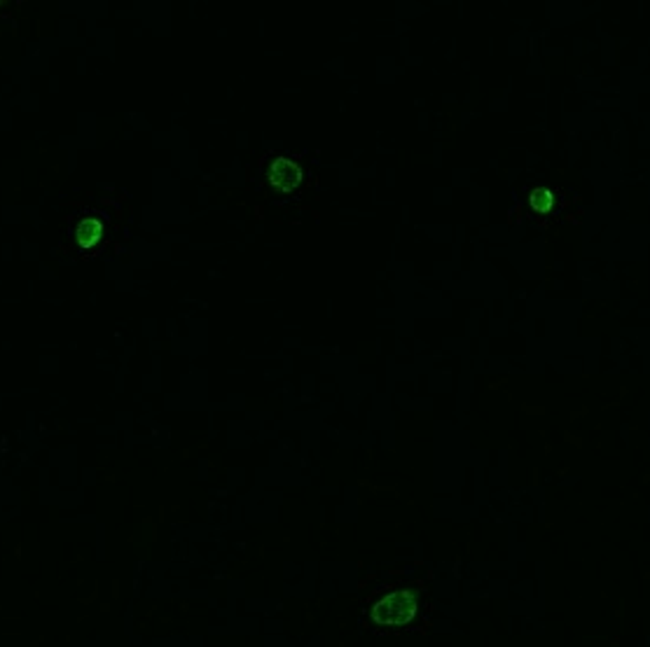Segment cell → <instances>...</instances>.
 <instances>
[{"label":"cell","instance_id":"1","mask_svg":"<svg viewBox=\"0 0 650 647\" xmlns=\"http://www.w3.org/2000/svg\"><path fill=\"white\" fill-rule=\"evenodd\" d=\"M416 608H419V603H416L412 591H393V594L384 596L382 601H377L370 615L377 626L396 628L409 624L416 615Z\"/></svg>","mask_w":650,"mask_h":647}]
</instances>
